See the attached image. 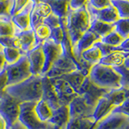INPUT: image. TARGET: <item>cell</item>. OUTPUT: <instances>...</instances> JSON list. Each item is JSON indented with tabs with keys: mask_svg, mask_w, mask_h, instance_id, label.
<instances>
[{
	"mask_svg": "<svg viewBox=\"0 0 129 129\" xmlns=\"http://www.w3.org/2000/svg\"><path fill=\"white\" fill-rule=\"evenodd\" d=\"M5 93L20 103H37L42 99V76H31L23 82L8 86Z\"/></svg>",
	"mask_w": 129,
	"mask_h": 129,
	"instance_id": "obj_1",
	"label": "cell"
},
{
	"mask_svg": "<svg viewBox=\"0 0 129 129\" xmlns=\"http://www.w3.org/2000/svg\"><path fill=\"white\" fill-rule=\"evenodd\" d=\"M90 15L86 6L78 10H70L66 20V27L72 48L74 47L82 35L90 29Z\"/></svg>",
	"mask_w": 129,
	"mask_h": 129,
	"instance_id": "obj_2",
	"label": "cell"
},
{
	"mask_svg": "<svg viewBox=\"0 0 129 129\" xmlns=\"http://www.w3.org/2000/svg\"><path fill=\"white\" fill-rule=\"evenodd\" d=\"M89 78L96 86L105 89L121 87V76L114 68L97 63L90 69Z\"/></svg>",
	"mask_w": 129,
	"mask_h": 129,
	"instance_id": "obj_3",
	"label": "cell"
},
{
	"mask_svg": "<svg viewBox=\"0 0 129 129\" xmlns=\"http://www.w3.org/2000/svg\"><path fill=\"white\" fill-rule=\"evenodd\" d=\"M5 70L7 76V86L20 83L32 76L26 54L15 63L7 64Z\"/></svg>",
	"mask_w": 129,
	"mask_h": 129,
	"instance_id": "obj_4",
	"label": "cell"
},
{
	"mask_svg": "<svg viewBox=\"0 0 129 129\" xmlns=\"http://www.w3.org/2000/svg\"><path fill=\"white\" fill-rule=\"evenodd\" d=\"M21 103L7 94L0 99V114L5 119L8 129L19 121Z\"/></svg>",
	"mask_w": 129,
	"mask_h": 129,
	"instance_id": "obj_5",
	"label": "cell"
},
{
	"mask_svg": "<svg viewBox=\"0 0 129 129\" xmlns=\"http://www.w3.org/2000/svg\"><path fill=\"white\" fill-rule=\"evenodd\" d=\"M36 103L34 102H26L20 104L19 122L27 129H45L48 123H43L38 119L35 112Z\"/></svg>",
	"mask_w": 129,
	"mask_h": 129,
	"instance_id": "obj_6",
	"label": "cell"
},
{
	"mask_svg": "<svg viewBox=\"0 0 129 129\" xmlns=\"http://www.w3.org/2000/svg\"><path fill=\"white\" fill-rule=\"evenodd\" d=\"M78 70H80L78 61L74 57H71L63 52V54L56 60L53 66L51 67L49 71L44 76H47L48 78H54L70 74Z\"/></svg>",
	"mask_w": 129,
	"mask_h": 129,
	"instance_id": "obj_7",
	"label": "cell"
},
{
	"mask_svg": "<svg viewBox=\"0 0 129 129\" xmlns=\"http://www.w3.org/2000/svg\"><path fill=\"white\" fill-rule=\"evenodd\" d=\"M109 90H110V89H105L96 86L95 84L91 82L88 76L85 79L83 84L80 88L78 95L83 96V98L86 99L89 105L95 107L99 99L104 97V95Z\"/></svg>",
	"mask_w": 129,
	"mask_h": 129,
	"instance_id": "obj_8",
	"label": "cell"
},
{
	"mask_svg": "<svg viewBox=\"0 0 129 129\" xmlns=\"http://www.w3.org/2000/svg\"><path fill=\"white\" fill-rule=\"evenodd\" d=\"M42 46H43L44 58H45L44 67L43 70V76H44L49 71L51 67L56 62V60L63 54L64 52L61 44L55 43L51 39H48L44 43H42Z\"/></svg>",
	"mask_w": 129,
	"mask_h": 129,
	"instance_id": "obj_9",
	"label": "cell"
},
{
	"mask_svg": "<svg viewBox=\"0 0 129 129\" xmlns=\"http://www.w3.org/2000/svg\"><path fill=\"white\" fill-rule=\"evenodd\" d=\"M70 118H92L94 107L90 106L82 95H78L69 104Z\"/></svg>",
	"mask_w": 129,
	"mask_h": 129,
	"instance_id": "obj_10",
	"label": "cell"
},
{
	"mask_svg": "<svg viewBox=\"0 0 129 129\" xmlns=\"http://www.w3.org/2000/svg\"><path fill=\"white\" fill-rule=\"evenodd\" d=\"M26 56L29 62L31 74L34 76H43L45 58H44L42 44H37L31 50L27 52Z\"/></svg>",
	"mask_w": 129,
	"mask_h": 129,
	"instance_id": "obj_11",
	"label": "cell"
},
{
	"mask_svg": "<svg viewBox=\"0 0 129 129\" xmlns=\"http://www.w3.org/2000/svg\"><path fill=\"white\" fill-rule=\"evenodd\" d=\"M50 79L54 86L56 94H57L60 106L69 105L75 97L78 95L74 89L70 86V84L64 79L60 78H54Z\"/></svg>",
	"mask_w": 129,
	"mask_h": 129,
	"instance_id": "obj_12",
	"label": "cell"
},
{
	"mask_svg": "<svg viewBox=\"0 0 129 129\" xmlns=\"http://www.w3.org/2000/svg\"><path fill=\"white\" fill-rule=\"evenodd\" d=\"M129 124V119L119 112L111 111L106 118L97 123L94 129H124Z\"/></svg>",
	"mask_w": 129,
	"mask_h": 129,
	"instance_id": "obj_13",
	"label": "cell"
},
{
	"mask_svg": "<svg viewBox=\"0 0 129 129\" xmlns=\"http://www.w3.org/2000/svg\"><path fill=\"white\" fill-rule=\"evenodd\" d=\"M86 8L91 19H96L107 23H115L119 19L118 12L112 5L98 10L91 7L90 5H89L87 3Z\"/></svg>",
	"mask_w": 129,
	"mask_h": 129,
	"instance_id": "obj_14",
	"label": "cell"
},
{
	"mask_svg": "<svg viewBox=\"0 0 129 129\" xmlns=\"http://www.w3.org/2000/svg\"><path fill=\"white\" fill-rule=\"evenodd\" d=\"M100 40L101 38L99 36H97L95 33L90 30H88L86 33L82 35V36L77 42L74 47L73 48V55H74V58L78 61V63L81 58V54L84 51L91 48L97 41H99Z\"/></svg>",
	"mask_w": 129,
	"mask_h": 129,
	"instance_id": "obj_15",
	"label": "cell"
},
{
	"mask_svg": "<svg viewBox=\"0 0 129 129\" xmlns=\"http://www.w3.org/2000/svg\"><path fill=\"white\" fill-rule=\"evenodd\" d=\"M35 3L33 1H31L20 13L12 16L11 18V22L13 23L18 31L32 29L31 25V15Z\"/></svg>",
	"mask_w": 129,
	"mask_h": 129,
	"instance_id": "obj_16",
	"label": "cell"
},
{
	"mask_svg": "<svg viewBox=\"0 0 129 129\" xmlns=\"http://www.w3.org/2000/svg\"><path fill=\"white\" fill-rule=\"evenodd\" d=\"M42 99L49 105L52 110H56L58 108L60 104L59 102L57 94L54 89L52 81L47 76H42Z\"/></svg>",
	"mask_w": 129,
	"mask_h": 129,
	"instance_id": "obj_17",
	"label": "cell"
},
{
	"mask_svg": "<svg viewBox=\"0 0 129 129\" xmlns=\"http://www.w3.org/2000/svg\"><path fill=\"white\" fill-rule=\"evenodd\" d=\"M52 12V9L48 4L44 1L35 3L33 10L31 15V25L32 29H35L40 24L44 23V19L49 16Z\"/></svg>",
	"mask_w": 129,
	"mask_h": 129,
	"instance_id": "obj_18",
	"label": "cell"
},
{
	"mask_svg": "<svg viewBox=\"0 0 129 129\" xmlns=\"http://www.w3.org/2000/svg\"><path fill=\"white\" fill-rule=\"evenodd\" d=\"M15 36L17 39L19 48H20L25 54L39 44L36 40L33 29L18 31Z\"/></svg>",
	"mask_w": 129,
	"mask_h": 129,
	"instance_id": "obj_19",
	"label": "cell"
},
{
	"mask_svg": "<svg viewBox=\"0 0 129 129\" xmlns=\"http://www.w3.org/2000/svg\"><path fill=\"white\" fill-rule=\"evenodd\" d=\"M70 119V113L69 105H62L53 110L52 116L48 123L54 124L61 129H66V125Z\"/></svg>",
	"mask_w": 129,
	"mask_h": 129,
	"instance_id": "obj_20",
	"label": "cell"
},
{
	"mask_svg": "<svg viewBox=\"0 0 129 129\" xmlns=\"http://www.w3.org/2000/svg\"><path fill=\"white\" fill-rule=\"evenodd\" d=\"M115 108V107L109 102L107 98L103 97L99 99L94 107L93 119H94L96 123H99L100 120L106 118L108 115H110Z\"/></svg>",
	"mask_w": 129,
	"mask_h": 129,
	"instance_id": "obj_21",
	"label": "cell"
},
{
	"mask_svg": "<svg viewBox=\"0 0 129 129\" xmlns=\"http://www.w3.org/2000/svg\"><path fill=\"white\" fill-rule=\"evenodd\" d=\"M50 6L52 14L61 19H66L70 10V3L71 0H43Z\"/></svg>",
	"mask_w": 129,
	"mask_h": 129,
	"instance_id": "obj_22",
	"label": "cell"
},
{
	"mask_svg": "<svg viewBox=\"0 0 129 129\" xmlns=\"http://www.w3.org/2000/svg\"><path fill=\"white\" fill-rule=\"evenodd\" d=\"M104 97L107 98L112 105L117 107L129 98V88L121 86L118 89H111Z\"/></svg>",
	"mask_w": 129,
	"mask_h": 129,
	"instance_id": "obj_23",
	"label": "cell"
},
{
	"mask_svg": "<svg viewBox=\"0 0 129 129\" xmlns=\"http://www.w3.org/2000/svg\"><path fill=\"white\" fill-rule=\"evenodd\" d=\"M128 56H129V52H123V51H115L107 56H103L99 60V64L107 66H111V67L120 66H123L125 59Z\"/></svg>",
	"mask_w": 129,
	"mask_h": 129,
	"instance_id": "obj_24",
	"label": "cell"
},
{
	"mask_svg": "<svg viewBox=\"0 0 129 129\" xmlns=\"http://www.w3.org/2000/svg\"><path fill=\"white\" fill-rule=\"evenodd\" d=\"M86 77H88L87 74H86L82 71L78 70L76 71L70 73V74L58 77V78H62L66 82H67L70 84V86L74 89V91L78 94V91L81 86H82V85L83 84L85 79L86 78Z\"/></svg>",
	"mask_w": 129,
	"mask_h": 129,
	"instance_id": "obj_25",
	"label": "cell"
},
{
	"mask_svg": "<svg viewBox=\"0 0 129 129\" xmlns=\"http://www.w3.org/2000/svg\"><path fill=\"white\" fill-rule=\"evenodd\" d=\"M89 30L99 36L100 38H103L113 31H115V24L104 23L96 19H91L90 27Z\"/></svg>",
	"mask_w": 129,
	"mask_h": 129,
	"instance_id": "obj_26",
	"label": "cell"
},
{
	"mask_svg": "<svg viewBox=\"0 0 129 129\" xmlns=\"http://www.w3.org/2000/svg\"><path fill=\"white\" fill-rule=\"evenodd\" d=\"M97 123L92 118H70L66 129H94Z\"/></svg>",
	"mask_w": 129,
	"mask_h": 129,
	"instance_id": "obj_27",
	"label": "cell"
},
{
	"mask_svg": "<svg viewBox=\"0 0 129 129\" xmlns=\"http://www.w3.org/2000/svg\"><path fill=\"white\" fill-rule=\"evenodd\" d=\"M35 112L38 119L43 123H48L52 116L53 110L45 101L40 99L35 105Z\"/></svg>",
	"mask_w": 129,
	"mask_h": 129,
	"instance_id": "obj_28",
	"label": "cell"
},
{
	"mask_svg": "<svg viewBox=\"0 0 129 129\" xmlns=\"http://www.w3.org/2000/svg\"><path fill=\"white\" fill-rule=\"evenodd\" d=\"M103 57L102 52H101L99 48L93 45L91 48H90L89 49L84 51L82 54H81V58L84 61H86V63L90 64V66H94V64L99 63V60Z\"/></svg>",
	"mask_w": 129,
	"mask_h": 129,
	"instance_id": "obj_29",
	"label": "cell"
},
{
	"mask_svg": "<svg viewBox=\"0 0 129 129\" xmlns=\"http://www.w3.org/2000/svg\"><path fill=\"white\" fill-rule=\"evenodd\" d=\"M3 52L4 57H5L7 64H12L15 63L25 54L20 48H11V47L3 48Z\"/></svg>",
	"mask_w": 129,
	"mask_h": 129,
	"instance_id": "obj_30",
	"label": "cell"
},
{
	"mask_svg": "<svg viewBox=\"0 0 129 129\" xmlns=\"http://www.w3.org/2000/svg\"><path fill=\"white\" fill-rule=\"evenodd\" d=\"M18 30L11 22V19L0 18V37L15 36Z\"/></svg>",
	"mask_w": 129,
	"mask_h": 129,
	"instance_id": "obj_31",
	"label": "cell"
},
{
	"mask_svg": "<svg viewBox=\"0 0 129 129\" xmlns=\"http://www.w3.org/2000/svg\"><path fill=\"white\" fill-rule=\"evenodd\" d=\"M111 3L118 12L119 19L129 18V0H111Z\"/></svg>",
	"mask_w": 129,
	"mask_h": 129,
	"instance_id": "obj_32",
	"label": "cell"
},
{
	"mask_svg": "<svg viewBox=\"0 0 129 129\" xmlns=\"http://www.w3.org/2000/svg\"><path fill=\"white\" fill-rule=\"evenodd\" d=\"M36 38L38 44H42L45 40L50 38L51 36V28L45 23H42L34 29Z\"/></svg>",
	"mask_w": 129,
	"mask_h": 129,
	"instance_id": "obj_33",
	"label": "cell"
},
{
	"mask_svg": "<svg viewBox=\"0 0 129 129\" xmlns=\"http://www.w3.org/2000/svg\"><path fill=\"white\" fill-rule=\"evenodd\" d=\"M114 24L115 31L124 40L129 37V18L119 19Z\"/></svg>",
	"mask_w": 129,
	"mask_h": 129,
	"instance_id": "obj_34",
	"label": "cell"
},
{
	"mask_svg": "<svg viewBox=\"0 0 129 129\" xmlns=\"http://www.w3.org/2000/svg\"><path fill=\"white\" fill-rule=\"evenodd\" d=\"M123 40H124V39L121 37L115 31H113L112 32L109 33L106 36L101 38L100 41L103 44H107V45H110V46L119 47L120 44H122Z\"/></svg>",
	"mask_w": 129,
	"mask_h": 129,
	"instance_id": "obj_35",
	"label": "cell"
},
{
	"mask_svg": "<svg viewBox=\"0 0 129 129\" xmlns=\"http://www.w3.org/2000/svg\"><path fill=\"white\" fill-rule=\"evenodd\" d=\"M13 5V0L0 1V18L11 19V12Z\"/></svg>",
	"mask_w": 129,
	"mask_h": 129,
	"instance_id": "obj_36",
	"label": "cell"
},
{
	"mask_svg": "<svg viewBox=\"0 0 129 129\" xmlns=\"http://www.w3.org/2000/svg\"><path fill=\"white\" fill-rule=\"evenodd\" d=\"M121 76V86L129 88V68L125 67L123 64L120 66L113 67Z\"/></svg>",
	"mask_w": 129,
	"mask_h": 129,
	"instance_id": "obj_37",
	"label": "cell"
},
{
	"mask_svg": "<svg viewBox=\"0 0 129 129\" xmlns=\"http://www.w3.org/2000/svg\"><path fill=\"white\" fill-rule=\"evenodd\" d=\"M31 1H32V0H13V5H12V9L11 12V17L20 13Z\"/></svg>",
	"mask_w": 129,
	"mask_h": 129,
	"instance_id": "obj_38",
	"label": "cell"
},
{
	"mask_svg": "<svg viewBox=\"0 0 129 129\" xmlns=\"http://www.w3.org/2000/svg\"><path fill=\"white\" fill-rule=\"evenodd\" d=\"M63 20L64 19H60L58 16H56V15L52 13L49 16H48V17L44 19V23H45L48 26H49L52 29V28H54V27H59L63 23Z\"/></svg>",
	"mask_w": 129,
	"mask_h": 129,
	"instance_id": "obj_39",
	"label": "cell"
},
{
	"mask_svg": "<svg viewBox=\"0 0 129 129\" xmlns=\"http://www.w3.org/2000/svg\"><path fill=\"white\" fill-rule=\"evenodd\" d=\"M0 44L5 47H11V48H19L18 42L16 36H5V37H0Z\"/></svg>",
	"mask_w": 129,
	"mask_h": 129,
	"instance_id": "obj_40",
	"label": "cell"
},
{
	"mask_svg": "<svg viewBox=\"0 0 129 129\" xmlns=\"http://www.w3.org/2000/svg\"><path fill=\"white\" fill-rule=\"evenodd\" d=\"M88 4L98 10L103 9V8L111 5V0H89Z\"/></svg>",
	"mask_w": 129,
	"mask_h": 129,
	"instance_id": "obj_41",
	"label": "cell"
},
{
	"mask_svg": "<svg viewBox=\"0 0 129 129\" xmlns=\"http://www.w3.org/2000/svg\"><path fill=\"white\" fill-rule=\"evenodd\" d=\"M112 111L119 112V113H121V114H123L129 119V98L125 100L120 106L115 107Z\"/></svg>",
	"mask_w": 129,
	"mask_h": 129,
	"instance_id": "obj_42",
	"label": "cell"
},
{
	"mask_svg": "<svg viewBox=\"0 0 129 129\" xmlns=\"http://www.w3.org/2000/svg\"><path fill=\"white\" fill-rule=\"evenodd\" d=\"M7 87V76L6 70L0 73V99L5 94V90Z\"/></svg>",
	"mask_w": 129,
	"mask_h": 129,
	"instance_id": "obj_43",
	"label": "cell"
},
{
	"mask_svg": "<svg viewBox=\"0 0 129 129\" xmlns=\"http://www.w3.org/2000/svg\"><path fill=\"white\" fill-rule=\"evenodd\" d=\"M89 0H71L70 3V7L71 10H78L86 6Z\"/></svg>",
	"mask_w": 129,
	"mask_h": 129,
	"instance_id": "obj_44",
	"label": "cell"
},
{
	"mask_svg": "<svg viewBox=\"0 0 129 129\" xmlns=\"http://www.w3.org/2000/svg\"><path fill=\"white\" fill-rule=\"evenodd\" d=\"M119 47L122 51L126 52H129V37L125 39Z\"/></svg>",
	"mask_w": 129,
	"mask_h": 129,
	"instance_id": "obj_45",
	"label": "cell"
},
{
	"mask_svg": "<svg viewBox=\"0 0 129 129\" xmlns=\"http://www.w3.org/2000/svg\"><path fill=\"white\" fill-rule=\"evenodd\" d=\"M7 67V62L5 57H4L3 52H0V73H2L3 70H5V69Z\"/></svg>",
	"mask_w": 129,
	"mask_h": 129,
	"instance_id": "obj_46",
	"label": "cell"
},
{
	"mask_svg": "<svg viewBox=\"0 0 129 129\" xmlns=\"http://www.w3.org/2000/svg\"><path fill=\"white\" fill-rule=\"evenodd\" d=\"M0 129H8L6 120L1 114H0Z\"/></svg>",
	"mask_w": 129,
	"mask_h": 129,
	"instance_id": "obj_47",
	"label": "cell"
},
{
	"mask_svg": "<svg viewBox=\"0 0 129 129\" xmlns=\"http://www.w3.org/2000/svg\"><path fill=\"white\" fill-rule=\"evenodd\" d=\"M9 129H27V128L24 127L21 123H19V121H17V122H16L13 126L10 127Z\"/></svg>",
	"mask_w": 129,
	"mask_h": 129,
	"instance_id": "obj_48",
	"label": "cell"
},
{
	"mask_svg": "<svg viewBox=\"0 0 129 129\" xmlns=\"http://www.w3.org/2000/svg\"><path fill=\"white\" fill-rule=\"evenodd\" d=\"M45 129H61V128H60L59 127L56 126V125H54V124H52L50 123H48L47 127Z\"/></svg>",
	"mask_w": 129,
	"mask_h": 129,
	"instance_id": "obj_49",
	"label": "cell"
},
{
	"mask_svg": "<svg viewBox=\"0 0 129 129\" xmlns=\"http://www.w3.org/2000/svg\"><path fill=\"white\" fill-rule=\"evenodd\" d=\"M123 66L125 67H127V68H129V56H127L126 59H125L124 63H123Z\"/></svg>",
	"mask_w": 129,
	"mask_h": 129,
	"instance_id": "obj_50",
	"label": "cell"
},
{
	"mask_svg": "<svg viewBox=\"0 0 129 129\" xmlns=\"http://www.w3.org/2000/svg\"><path fill=\"white\" fill-rule=\"evenodd\" d=\"M3 46L0 44V52H3Z\"/></svg>",
	"mask_w": 129,
	"mask_h": 129,
	"instance_id": "obj_51",
	"label": "cell"
},
{
	"mask_svg": "<svg viewBox=\"0 0 129 129\" xmlns=\"http://www.w3.org/2000/svg\"><path fill=\"white\" fill-rule=\"evenodd\" d=\"M124 129H129V124H128V125H127V126L126 127H125Z\"/></svg>",
	"mask_w": 129,
	"mask_h": 129,
	"instance_id": "obj_52",
	"label": "cell"
},
{
	"mask_svg": "<svg viewBox=\"0 0 129 129\" xmlns=\"http://www.w3.org/2000/svg\"><path fill=\"white\" fill-rule=\"evenodd\" d=\"M0 1H4V0H0Z\"/></svg>",
	"mask_w": 129,
	"mask_h": 129,
	"instance_id": "obj_53",
	"label": "cell"
}]
</instances>
